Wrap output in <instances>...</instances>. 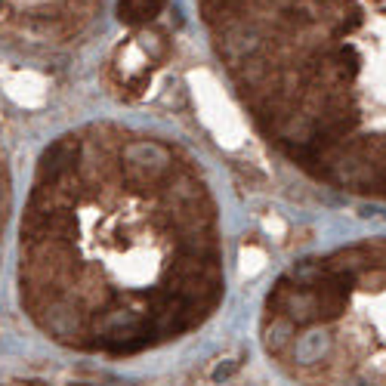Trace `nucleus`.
<instances>
[{
  "label": "nucleus",
  "mask_w": 386,
  "mask_h": 386,
  "mask_svg": "<svg viewBox=\"0 0 386 386\" xmlns=\"http://www.w3.org/2000/svg\"><path fill=\"white\" fill-rule=\"evenodd\" d=\"M10 210H13V176H10V164H6L3 139H0V256H3V238H6V226H10Z\"/></svg>",
  "instance_id": "4"
},
{
  "label": "nucleus",
  "mask_w": 386,
  "mask_h": 386,
  "mask_svg": "<svg viewBox=\"0 0 386 386\" xmlns=\"http://www.w3.org/2000/svg\"><path fill=\"white\" fill-rule=\"evenodd\" d=\"M19 306L56 346L133 359L198 331L226 291L217 204L195 161L87 124L40 152L19 219Z\"/></svg>",
  "instance_id": "1"
},
{
  "label": "nucleus",
  "mask_w": 386,
  "mask_h": 386,
  "mask_svg": "<svg viewBox=\"0 0 386 386\" xmlns=\"http://www.w3.org/2000/svg\"><path fill=\"white\" fill-rule=\"evenodd\" d=\"M167 6V0H118L121 22L127 25H146L152 19L161 16V10Z\"/></svg>",
  "instance_id": "3"
},
{
  "label": "nucleus",
  "mask_w": 386,
  "mask_h": 386,
  "mask_svg": "<svg viewBox=\"0 0 386 386\" xmlns=\"http://www.w3.org/2000/svg\"><path fill=\"white\" fill-rule=\"evenodd\" d=\"M102 0H0V40L62 47L96 19Z\"/></svg>",
  "instance_id": "2"
},
{
  "label": "nucleus",
  "mask_w": 386,
  "mask_h": 386,
  "mask_svg": "<svg viewBox=\"0 0 386 386\" xmlns=\"http://www.w3.org/2000/svg\"><path fill=\"white\" fill-rule=\"evenodd\" d=\"M0 386H49V383H38V380H6Z\"/></svg>",
  "instance_id": "5"
}]
</instances>
